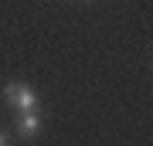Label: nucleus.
I'll use <instances>...</instances> for the list:
<instances>
[{
    "label": "nucleus",
    "mask_w": 153,
    "mask_h": 146,
    "mask_svg": "<svg viewBox=\"0 0 153 146\" xmlns=\"http://www.w3.org/2000/svg\"><path fill=\"white\" fill-rule=\"evenodd\" d=\"M4 143H7V136H4V133H0V146H4Z\"/></svg>",
    "instance_id": "3"
},
{
    "label": "nucleus",
    "mask_w": 153,
    "mask_h": 146,
    "mask_svg": "<svg viewBox=\"0 0 153 146\" xmlns=\"http://www.w3.org/2000/svg\"><path fill=\"white\" fill-rule=\"evenodd\" d=\"M17 133H21V136H38V133H41V116H38V109H24V112H21V119H17Z\"/></svg>",
    "instance_id": "2"
},
{
    "label": "nucleus",
    "mask_w": 153,
    "mask_h": 146,
    "mask_svg": "<svg viewBox=\"0 0 153 146\" xmlns=\"http://www.w3.org/2000/svg\"><path fill=\"white\" fill-rule=\"evenodd\" d=\"M4 102L17 112H24V109H38V95L24 82H10V85H4Z\"/></svg>",
    "instance_id": "1"
}]
</instances>
